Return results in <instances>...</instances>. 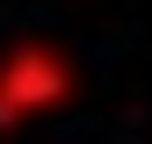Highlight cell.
<instances>
[{
  "mask_svg": "<svg viewBox=\"0 0 152 144\" xmlns=\"http://www.w3.org/2000/svg\"><path fill=\"white\" fill-rule=\"evenodd\" d=\"M58 101H72V65L51 43H15L7 58H0V122L44 115V108H58Z\"/></svg>",
  "mask_w": 152,
  "mask_h": 144,
  "instance_id": "6da1fadb",
  "label": "cell"
}]
</instances>
